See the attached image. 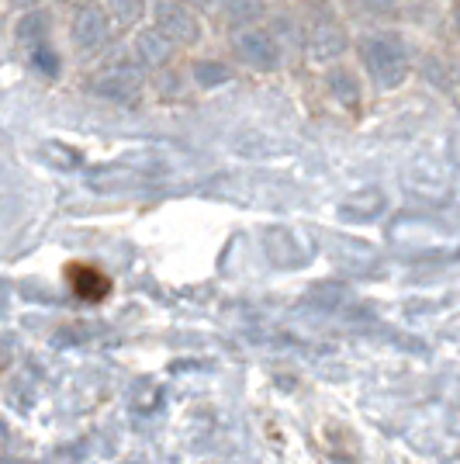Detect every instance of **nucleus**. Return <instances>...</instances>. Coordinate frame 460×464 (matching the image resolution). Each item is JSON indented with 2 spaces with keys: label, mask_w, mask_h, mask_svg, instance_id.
Segmentation results:
<instances>
[{
  "label": "nucleus",
  "mask_w": 460,
  "mask_h": 464,
  "mask_svg": "<svg viewBox=\"0 0 460 464\" xmlns=\"http://www.w3.org/2000/svg\"><path fill=\"white\" fill-rule=\"evenodd\" d=\"M28 63H32V70H39L42 77L56 80L62 73V59H59L56 45H39V49H32L28 53Z\"/></svg>",
  "instance_id": "nucleus-3"
},
{
  "label": "nucleus",
  "mask_w": 460,
  "mask_h": 464,
  "mask_svg": "<svg viewBox=\"0 0 460 464\" xmlns=\"http://www.w3.org/2000/svg\"><path fill=\"white\" fill-rule=\"evenodd\" d=\"M14 42L21 49H39V45H53V11L49 7H32L21 11L14 21Z\"/></svg>",
  "instance_id": "nucleus-2"
},
{
  "label": "nucleus",
  "mask_w": 460,
  "mask_h": 464,
  "mask_svg": "<svg viewBox=\"0 0 460 464\" xmlns=\"http://www.w3.org/2000/svg\"><path fill=\"white\" fill-rule=\"evenodd\" d=\"M142 14V0H108V18L118 24H132Z\"/></svg>",
  "instance_id": "nucleus-4"
},
{
  "label": "nucleus",
  "mask_w": 460,
  "mask_h": 464,
  "mask_svg": "<svg viewBox=\"0 0 460 464\" xmlns=\"http://www.w3.org/2000/svg\"><path fill=\"white\" fill-rule=\"evenodd\" d=\"M59 7H73V11H77V7H87V4H94V0H56Z\"/></svg>",
  "instance_id": "nucleus-6"
},
{
  "label": "nucleus",
  "mask_w": 460,
  "mask_h": 464,
  "mask_svg": "<svg viewBox=\"0 0 460 464\" xmlns=\"http://www.w3.org/2000/svg\"><path fill=\"white\" fill-rule=\"evenodd\" d=\"M108 35H111V18H108L104 7L87 4V7H77V11H73V18H70V45L77 49L80 56L101 53Z\"/></svg>",
  "instance_id": "nucleus-1"
},
{
  "label": "nucleus",
  "mask_w": 460,
  "mask_h": 464,
  "mask_svg": "<svg viewBox=\"0 0 460 464\" xmlns=\"http://www.w3.org/2000/svg\"><path fill=\"white\" fill-rule=\"evenodd\" d=\"M18 11H32V7H45V0H11Z\"/></svg>",
  "instance_id": "nucleus-5"
}]
</instances>
